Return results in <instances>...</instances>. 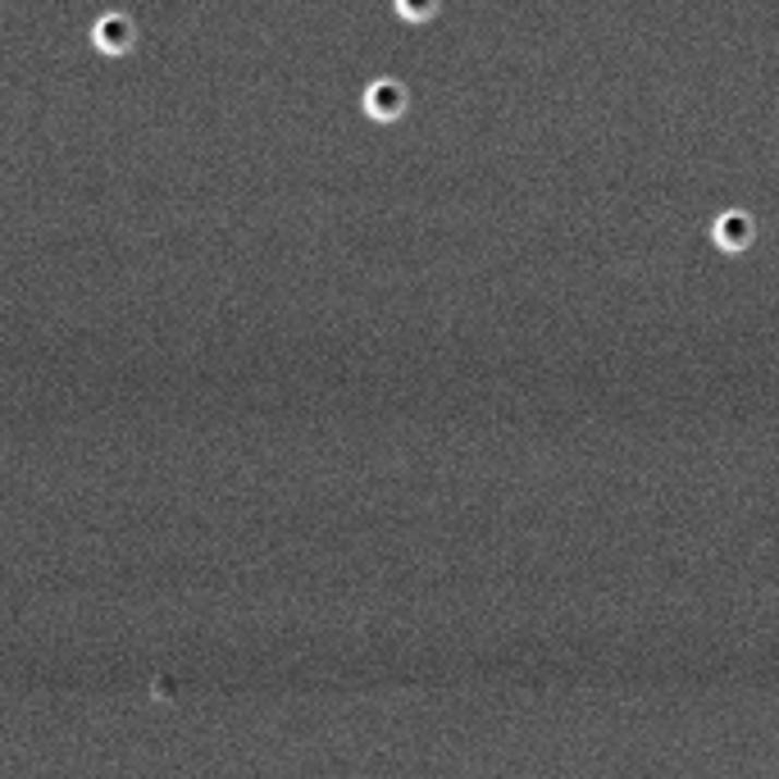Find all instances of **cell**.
<instances>
[{
    "label": "cell",
    "instance_id": "cell-2",
    "mask_svg": "<svg viewBox=\"0 0 779 779\" xmlns=\"http://www.w3.org/2000/svg\"><path fill=\"white\" fill-rule=\"evenodd\" d=\"M365 115L379 119V123H393L406 115V87L397 77H379V83L365 87Z\"/></svg>",
    "mask_w": 779,
    "mask_h": 779
},
{
    "label": "cell",
    "instance_id": "cell-4",
    "mask_svg": "<svg viewBox=\"0 0 779 779\" xmlns=\"http://www.w3.org/2000/svg\"><path fill=\"white\" fill-rule=\"evenodd\" d=\"M438 5H443V0H397V14L410 19V23H424V19L438 14Z\"/></svg>",
    "mask_w": 779,
    "mask_h": 779
},
{
    "label": "cell",
    "instance_id": "cell-1",
    "mask_svg": "<svg viewBox=\"0 0 779 779\" xmlns=\"http://www.w3.org/2000/svg\"><path fill=\"white\" fill-rule=\"evenodd\" d=\"M92 41H96V50H106V56H128L133 41H137V23L128 14H119V10H110V14L96 19Z\"/></svg>",
    "mask_w": 779,
    "mask_h": 779
},
{
    "label": "cell",
    "instance_id": "cell-3",
    "mask_svg": "<svg viewBox=\"0 0 779 779\" xmlns=\"http://www.w3.org/2000/svg\"><path fill=\"white\" fill-rule=\"evenodd\" d=\"M752 215H743V211H734V215H720L716 219V242L724 247V251H743L747 242H752Z\"/></svg>",
    "mask_w": 779,
    "mask_h": 779
}]
</instances>
